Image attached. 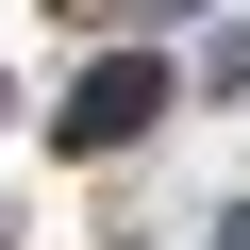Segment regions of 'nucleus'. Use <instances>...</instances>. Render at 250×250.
I'll use <instances>...</instances> for the list:
<instances>
[{
  "mask_svg": "<svg viewBox=\"0 0 250 250\" xmlns=\"http://www.w3.org/2000/svg\"><path fill=\"white\" fill-rule=\"evenodd\" d=\"M150 100H167V67H150V50H117V67L67 100V150H134V134H150Z\"/></svg>",
  "mask_w": 250,
  "mask_h": 250,
  "instance_id": "1",
  "label": "nucleus"
}]
</instances>
